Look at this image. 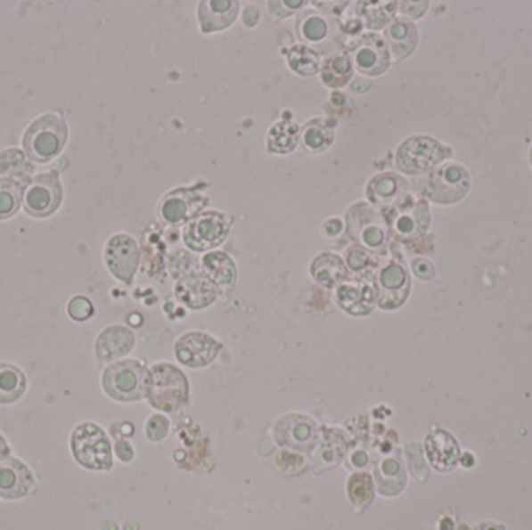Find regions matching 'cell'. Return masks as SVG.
I'll list each match as a JSON object with an SVG mask.
<instances>
[{
    "label": "cell",
    "instance_id": "6da1fadb",
    "mask_svg": "<svg viewBox=\"0 0 532 530\" xmlns=\"http://www.w3.org/2000/svg\"><path fill=\"white\" fill-rule=\"evenodd\" d=\"M68 123L58 114H44L31 123L22 137L27 158L47 164L56 158L68 141Z\"/></svg>",
    "mask_w": 532,
    "mask_h": 530
},
{
    "label": "cell",
    "instance_id": "7a4b0ae2",
    "mask_svg": "<svg viewBox=\"0 0 532 530\" xmlns=\"http://www.w3.org/2000/svg\"><path fill=\"white\" fill-rule=\"evenodd\" d=\"M151 377L137 361H120L110 364L103 373V389L117 402H137L150 392Z\"/></svg>",
    "mask_w": 532,
    "mask_h": 530
},
{
    "label": "cell",
    "instance_id": "3957f363",
    "mask_svg": "<svg viewBox=\"0 0 532 530\" xmlns=\"http://www.w3.org/2000/svg\"><path fill=\"white\" fill-rule=\"evenodd\" d=\"M72 453L81 467L89 469H110L112 467L110 440L103 429L94 423H83L72 433Z\"/></svg>",
    "mask_w": 532,
    "mask_h": 530
},
{
    "label": "cell",
    "instance_id": "277c9868",
    "mask_svg": "<svg viewBox=\"0 0 532 530\" xmlns=\"http://www.w3.org/2000/svg\"><path fill=\"white\" fill-rule=\"evenodd\" d=\"M189 395V384L181 371L170 364H158L151 371L150 402L154 408L175 412L183 408Z\"/></svg>",
    "mask_w": 532,
    "mask_h": 530
},
{
    "label": "cell",
    "instance_id": "5b68a950",
    "mask_svg": "<svg viewBox=\"0 0 532 530\" xmlns=\"http://www.w3.org/2000/svg\"><path fill=\"white\" fill-rule=\"evenodd\" d=\"M24 208L33 218H47L62 202V185L58 173H44L24 183Z\"/></svg>",
    "mask_w": 532,
    "mask_h": 530
},
{
    "label": "cell",
    "instance_id": "8992f818",
    "mask_svg": "<svg viewBox=\"0 0 532 530\" xmlns=\"http://www.w3.org/2000/svg\"><path fill=\"white\" fill-rule=\"evenodd\" d=\"M471 187V177L459 165H446L433 171L423 181V195L438 204H452L464 198Z\"/></svg>",
    "mask_w": 532,
    "mask_h": 530
},
{
    "label": "cell",
    "instance_id": "52a82bcc",
    "mask_svg": "<svg viewBox=\"0 0 532 530\" xmlns=\"http://www.w3.org/2000/svg\"><path fill=\"white\" fill-rule=\"evenodd\" d=\"M450 154L439 142L430 137H411L397 151V167L408 175H421L433 168Z\"/></svg>",
    "mask_w": 532,
    "mask_h": 530
},
{
    "label": "cell",
    "instance_id": "ba28073f",
    "mask_svg": "<svg viewBox=\"0 0 532 530\" xmlns=\"http://www.w3.org/2000/svg\"><path fill=\"white\" fill-rule=\"evenodd\" d=\"M229 227L231 223L227 216L218 212L210 210L196 215L195 218H192L184 227V243L196 252L212 249L225 241L229 233Z\"/></svg>",
    "mask_w": 532,
    "mask_h": 530
},
{
    "label": "cell",
    "instance_id": "9c48e42d",
    "mask_svg": "<svg viewBox=\"0 0 532 530\" xmlns=\"http://www.w3.org/2000/svg\"><path fill=\"white\" fill-rule=\"evenodd\" d=\"M350 55L355 69L367 77L385 74L391 64V53L383 37L377 33H367L355 39L350 45Z\"/></svg>",
    "mask_w": 532,
    "mask_h": 530
},
{
    "label": "cell",
    "instance_id": "30bf717a",
    "mask_svg": "<svg viewBox=\"0 0 532 530\" xmlns=\"http://www.w3.org/2000/svg\"><path fill=\"white\" fill-rule=\"evenodd\" d=\"M141 260V252L135 238L116 235L104 248V262L114 277L125 283H131Z\"/></svg>",
    "mask_w": 532,
    "mask_h": 530
},
{
    "label": "cell",
    "instance_id": "8fae6325",
    "mask_svg": "<svg viewBox=\"0 0 532 530\" xmlns=\"http://www.w3.org/2000/svg\"><path fill=\"white\" fill-rule=\"evenodd\" d=\"M348 229L350 237L358 240L371 249L380 248L385 243V223L380 215L371 206L364 202H358L349 208L348 212Z\"/></svg>",
    "mask_w": 532,
    "mask_h": 530
},
{
    "label": "cell",
    "instance_id": "7c38bea8",
    "mask_svg": "<svg viewBox=\"0 0 532 530\" xmlns=\"http://www.w3.org/2000/svg\"><path fill=\"white\" fill-rule=\"evenodd\" d=\"M389 227L398 240H416L430 226V212L425 202L397 206L389 212Z\"/></svg>",
    "mask_w": 532,
    "mask_h": 530
},
{
    "label": "cell",
    "instance_id": "4fadbf2b",
    "mask_svg": "<svg viewBox=\"0 0 532 530\" xmlns=\"http://www.w3.org/2000/svg\"><path fill=\"white\" fill-rule=\"evenodd\" d=\"M208 204V198L195 190L179 189L172 192L160 202V215L162 220L172 224L195 218Z\"/></svg>",
    "mask_w": 532,
    "mask_h": 530
},
{
    "label": "cell",
    "instance_id": "5bb4252c",
    "mask_svg": "<svg viewBox=\"0 0 532 530\" xmlns=\"http://www.w3.org/2000/svg\"><path fill=\"white\" fill-rule=\"evenodd\" d=\"M275 437L282 445L310 452L318 440V425L308 417L290 415L277 423Z\"/></svg>",
    "mask_w": 532,
    "mask_h": 530
},
{
    "label": "cell",
    "instance_id": "9a60e30c",
    "mask_svg": "<svg viewBox=\"0 0 532 530\" xmlns=\"http://www.w3.org/2000/svg\"><path fill=\"white\" fill-rule=\"evenodd\" d=\"M220 352V344L206 333H187L176 342L175 354L179 363L189 367L208 366Z\"/></svg>",
    "mask_w": 532,
    "mask_h": 530
},
{
    "label": "cell",
    "instance_id": "2e32d148",
    "mask_svg": "<svg viewBox=\"0 0 532 530\" xmlns=\"http://www.w3.org/2000/svg\"><path fill=\"white\" fill-rule=\"evenodd\" d=\"M33 487L35 477L27 465L14 457L0 461V498L19 500L31 493Z\"/></svg>",
    "mask_w": 532,
    "mask_h": 530
},
{
    "label": "cell",
    "instance_id": "e0dca14e",
    "mask_svg": "<svg viewBox=\"0 0 532 530\" xmlns=\"http://www.w3.org/2000/svg\"><path fill=\"white\" fill-rule=\"evenodd\" d=\"M377 285L381 308H397L398 305L404 304L410 289L408 274L397 263H389L380 271Z\"/></svg>",
    "mask_w": 532,
    "mask_h": 530
},
{
    "label": "cell",
    "instance_id": "ac0fdd59",
    "mask_svg": "<svg viewBox=\"0 0 532 530\" xmlns=\"http://www.w3.org/2000/svg\"><path fill=\"white\" fill-rule=\"evenodd\" d=\"M240 4L235 0H204L198 5V19L202 33L210 35L226 30L239 16Z\"/></svg>",
    "mask_w": 532,
    "mask_h": 530
},
{
    "label": "cell",
    "instance_id": "d6986e66",
    "mask_svg": "<svg viewBox=\"0 0 532 530\" xmlns=\"http://www.w3.org/2000/svg\"><path fill=\"white\" fill-rule=\"evenodd\" d=\"M135 342L133 331H129L122 325H112L98 336L97 346H95L97 358L103 363L120 358L133 350Z\"/></svg>",
    "mask_w": 532,
    "mask_h": 530
},
{
    "label": "cell",
    "instance_id": "ffe728a7",
    "mask_svg": "<svg viewBox=\"0 0 532 530\" xmlns=\"http://www.w3.org/2000/svg\"><path fill=\"white\" fill-rule=\"evenodd\" d=\"M175 294L181 304L200 310L209 306L217 299V288L208 281L198 275H190L179 281L175 287Z\"/></svg>",
    "mask_w": 532,
    "mask_h": 530
},
{
    "label": "cell",
    "instance_id": "44dd1931",
    "mask_svg": "<svg viewBox=\"0 0 532 530\" xmlns=\"http://www.w3.org/2000/svg\"><path fill=\"white\" fill-rule=\"evenodd\" d=\"M337 302L344 311L354 316H366L373 310L375 296L366 283H341L337 289Z\"/></svg>",
    "mask_w": 532,
    "mask_h": 530
},
{
    "label": "cell",
    "instance_id": "7402d4cb",
    "mask_svg": "<svg viewBox=\"0 0 532 530\" xmlns=\"http://www.w3.org/2000/svg\"><path fill=\"white\" fill-rule=\"evenodd\" d=\"M406 189V181L397 175L383 173L373 176L366 187L367 200L375 208H391Z\"/></svg>",
    "mask_w": 532,
    "mask_h": 530
},
{
    "label": "cell",
    "instance_id": "603a6c76",
    "mask_svg": "<svg viewBox=\"0 0 532 530\" xmlns=\"http://www.w3.org/2000/svg\"><path fill=\"white\" fill-rule=\"evenodd\" d=\"M427 453L430 462L441 471L452 469L459 459V446L450 434L446 431H435L427 439Z\"/></svg>",
    "mask_w": 532,
    "mask_h": 530
},
{
    "label": "cell",
    "instance_id": "cb8c5ba5",
    "mask_svg": "<svg viewBox=\"0 0 532 530\" xmlns=\"http://www.w3.org/2000/svg\"><path fill=\"white\" fill-rule=\"evenodd\" d=\"M385 39L389 53L396 60H404L416 47L417 29L410 20H394L385 30Z\"/></svg>",
    "mask_w": 532,
    "mask_h": 530
},
{
    "label": "cell",
    "instance_id": "d4e9b609",
    "mask_svg": "<svg viewBox=\"0 0 532 530\" xmlns=\"http://www.w3.org/2000/svg\"><path fill=\"white\" fill-rule=\"evenodd\" d=\"M202 271L214 287H233L235 281V265L225 252H209L202 258Z\"/></svg>",
    "mask_w": 532,
    "mask_h": 530
},
{
    "label": "cell",
    "instance_id": "484cf974",
    "mask_svg": "<svg viewBox=\"0 0 532 530\" xmlns=\"http://www.w3.org/2000/svg\"><path fill=\"white\" fill-rule=\"evenodd\" d=\"M321 79L327 87L331 89H338L349 83L352 75H354V68H352V60L349 56L344 53H333V55L324 58V61L321 62Z\"/></svg>",
    "mask_w": 532,
    "mask_h": 530
},
{
    "label": "cell",
    "instance_id": "4316f807",
    "mask_svg": "<svg viewBox=\"0 0 532 530\" xmlns=\"http://www.w3.org/2000/svg\"><path fill=\"white\" fill-rule=\"evenodd\" d=\"M312 275L323 287H335L348 277L343 260L335 254H321L312 263Z\"/></svg>",
    "mask_w": 532,
    "mask_h": 530
},
{
    "label": "cell",
    "instance_id": "83f0119b",
    "mask_svg": "<svg viewBox=\"0 0 532 530\" xmlns=\"http://www.w3.org/2000/svg\"><path fill=\"white\" fill-rule=\"evenodd\" d=\"M27 390V377L19 367L0 363V404L16 403Z\"/></svg>",
    "mask_w": 532,
    "mask_h": 530
},
{
    "label": "cell",
    "instance_id": "f1b7e54d",
    "mask_svg": "<svg viewBox=\"0 0 532 530\" xmlns=\"http://www.w3.org/2000/svg\"><path fill=\"white\" fill-rule=\"evenodd\" d=\"M299 142V126L291 120H282L269 128L266 143L269 152L288 154L294 151Z\"/></svg>",
    "mask_w": 532,
    "mask_h": 530
},
{
    "label": "cell",
    "instance_id": "f546056e",
    "mask_svg": "<svg viewBox=\"0 0 532 530\" xmlns=\"http://www.w3.org/2000/svg\"><path fill=\"white\" fill-rule=\"evenodd\" d=\"M302 141L310 152L325 151L333 142V129L324 118H312L302 129Z\"/></svg>",
    "mask_w": 532,
    "mask_h": 530
},
{
    "label": "cell",
    "instance_id": "4dcf8cb0",
    "mask_svg": "<svg viewBox=\"0 0 532 530\" xmlns=\"http://www.w3.org/2000/svg\"><path fill=\"white\" fill-rule=\"evenodd\" d=\"M287 61L294 74L302 75V77L316 75L321 68L318 52H315L304 44H296L290 49Z\"/></svg>",
    "mask_w": 532,
    "mask_h": 530
},
{
    "label": "cell",
    "instance_id": "1f68e13d",
    "mask_svg": "<svg viewBox=\"0 0 532 530\" xmlns=\"http://www.w3.org/2000/svg\"><path fill=\"white\" fill-rule=\"evenodd\" d=\"M396 2H358L356 12L369 29L385 27L396 12Z\"/></svg>",
    "mask_w": 532,
    "mask_h": 530
},
{
    "label": "cell",
    "instance_id": "d6a6232c",
    "mask_svg": "<svg viewBox=\"0 0 532 530\" xmlns=\"http://www.w3.org/2000/svg\"><path fill=\"white\" fill-rule=\"evenodd\" d=\"M25 185L0 177V220H6L18 212L24 201Z\"/></svg>",
    "mask_w": 532,
    "mask_h": 530
},
{
    "label": "cell",
    "instance_id": "836d02e7",
    "mask_svg": "<svg viewBox=\"0 0 532 530\" xmlns=\"http://www.w3.org/2000/svg\"><path fill=\"white\" fill-rule=\"evenodd\" d=\"M349 496L355 506H367L372 501L373 496L371 476L364 475V473L352 476L349 481Z\"/></svg>",
    "mask_w": 532,
    "mask_h": 530
},
{
    "label": "cell",
    "instance_id": "e575fe53",
    "mask_svg": "<svg viewBox=\"0 0 532 530\" xmlns=\"http://www.w3.org/2000/svg\"><path fill=\"white\" fill-rule=\"evenodd\" d=\"M329 33V27L325 22L324 18L321 16H310V18L304 19V22L300 25V35L306 37L308 43H319L323 41Z\"/></svg>",
    "mask_w": 532,
    "mask_h": 530
},
{
    "label": "cell",
    "instance_id": "d590c367",
    "mask_svg": "<svg viewBox=\"0 0 532 530\" xmlns=\"http://www.w3.org/2000/svg\"><path fill=\"white\" fill-rule=\"evenodd\" d=\"M377 477L380 481V488L385 485L388 479H398V481L405 482V475H402V469L398 465L397 461L392 459H386L380 465V469H377Z\"/></svg>",
    "mask_w": 532,
    "mask_h": 530
},
{
    "label": "cell",
    "instance_id": "8d00e7d4",
    "mask_svg": "<svg viewBox=\"0 0 532 530\" xmlns=\"http://www.w3.org/2000/svg\"><path fill=\"white\" fill-rule=\"evenodd\" d=\"M168 433V420L162 415H154L147 423V436L148 439L153 442H160V440L166 437Z\"/></svg>",
    "mask_w": 532,
    "mask_h": 530
},
{
    "label": "cell",
    "instance_id": "74e56055",
    "mask_svg": "<svg viewBox=\"0 0 532 530\" xmlns=\"http://www.w3.org/2000/svg\"><path fill=\"white\" fill-rule=\"evenodd\" d=\"M92 313H94L92 304L85 298H75L69 304V314L74 317L75 321H86L92 316Z\"/></svg>",
    "mask_w": 532,
    "mask_h": 530
},
{
    "label": "cell",
    "instance_id": "f35d334b",
    "mask_svg": "<svg viewBox=\"0 0 532 530\" xmlns=\"http://www.w3.org/2000/svg\"><path fill=\"white\" fill-rule=\"evenodd\" d=\"M346 257H348V265L354 271H361V269L366 268L367 263H369L367 252H364L361 248H350Z\"/></svg>",
    "mask_w": 532,
    "mask_h": 530
},
{
    "label": "cell",
    "instance_id": "ab89813d",
    "mask_svg": "<svg viewBox=\"0 0 532 530\" xmlns=\"http://www.w3.org/2000/svg\"><path fill=\"white\" fill-rule=\"evenodd\" d=\"M413 271L422 281H430L435 275V266L427 260H423V258H417L413 262Z\"/></svg>",
    "mask_w": 532,
    "mask_h": 530
},
{
    "label": "cell",
    "instance_id": "60d3db41",
    "mask_svg": "<svg viewBox=\"0 0 532 530\" xmlns=\"http://www.w3.org/2000/svg\"><path fill=\"white\" fill-rule=\"evenodd\" d=\"M117 456L122 459L123 462H129L135 453H133V446L129 445L127 440H119L116 445Z\"/></svg>",
    "mask_w": 532,
    "mask_h": 530
},
{
    "label": "cell",
    "instance_id": "b9f144b4",
    "mask_svg": "<svg viewBox=\"0 0 532 530\" xmlns=\"http://www.w3.org/2000/svg\"><path fill=\"white\" fill-rule=\"evenodd\" d=\"M341 229H343V223L338 218H331V220L325 221L323 224V232H324L325 237H337Z\"/></svg>",
    "mask_w": 532,
    "mask_h": 530
},
{
    "label": "cell",
    "instance_id": "7bdbcfd3",
    "mask_svg": "<svg viewBox=\"0 0 532 530\" xmlns=\"http://www.w3.org/2000/svg\"><path fill=\"white\" fill-rule=\"evenodd\" d=\"M258 18H260V12H258V6H248L246 8L245 14H243L246 27L258 25Z\"/></svg>",
    "mask_w": 532,
    "mask_h": 530
},
{
    "label": "cell",
    "instance_id": "ee69618b",
    "mask_svg": "<svg viewBox=\"0 0 532 530\" xmlns=\"http://www.w3.org/2000/svg\"><path fill=\"white\" fill-rule=\"evenodd\" d=\"M367 462H369V457H367L366 453L356 452L352 456V463H354L355 467H364V465H367Z\"/></svg>",
    "mask_w": 532,
    "mask_h": 530
},
{
    "label": "cell",
    "instance_id": "f6af8a7d",
    "mask_svg": "<svg viewBox=\"0 0 532 530\" xmlns=\"http://www.w3.org/2000/svg\"><path fill=\"white\" fill-rule=\"evenodd\" d=\"M10 452H12V450H10V445L6 444L5 437L0 434V461L5 459V457L10 454Z\"/></svg>",
    "mask_w": 532,
    "mask_h": 530
},
{
    "label": "cell",
    "instance_id": "bcb514c9",
    "mask_svg": "<svg viewBox=\"0 0 532 530\" xmlns=\"http://www.w3.org/2000/svg\"><path fill=\"white\" fill-rule=\"evenodd\" d=\"M475 530H504V529H503L502 526L481 525V526H478L477 529H475Z\"/></svg>",
    "mask_w": 532,
    "mask_h": 530
},
{
    "label": "cell",
    "instance_id": "7dc6e473",
    "mask_svg": "<svg viewBox=\"0 0 532 530\" xmlns=\"http://www.w3.org/2000/svg\"><path fill=\"white\" fill-rule=\"evenodd\" d=\"M531 156H532V152H531ZM531 160H532V158H531Z\"/></svg>",
    "mask_w": 532,
    "mask_h": 530
}]
</instances>
